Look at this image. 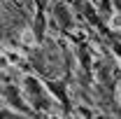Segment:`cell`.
I'll return each mask as SVG.
<instances>
[{
    "label": "cell",
    "instance_id": "6da1fadb",
    "mask_svg": "<svg viewBox=\"0 0 121 119\" xmlns=\"http://www.w3.org/2000/svg\"><path fill=\"white\" fill-rule=\"evenodd\" d=\"M21 84H23V89L28 91L30 96H40V93H42V84H40V79L33 77V75H26Z\"/></svg>",
    "mask_w": 121,
    "mask_h": 119
},
{
    "label": "cell",
    "instance_id": "7a4b0ae2",
    "mask_svg": "<svg viewBox=\"0 0 121 119\" xmlns=\"http://www.w3.org/2000/svg\"><path fill=\"white\" fill-rule=\"evenodd\" d=\"M21 45H23V47H35V45H37V40H35V33H33L30 28L21 30Z\"/></svg>",
    "mask_w": 121,
    "mask_h": 119
},
{
    "label": "cell",
    "instance_id": "3957f363",
    "mask_svg": "<svg viewBox=\"0 0 121 119\" xmlns=\"http://www.w3.org/2000/svg\"><path fill=\"white\" fill-rule=\"evenodd\" d=\"M5 54H7V59H9V63H12V68H14V65H19V63L23 61V56H21V51H16V49H7Z\"/></svg>",
    "mask_w": 121,
    "mask_h": 119
},
{
    "label": "cell",
    "instance_id": "277c9868",
    "mask_svg": "<svg viewBox=\"0 0 121 119\" xmlns=\"http://www.w3.org/2000/svg\"><path fill=\"white\" fill-rule=\"evenodd\" d=\"M109 30H121V12H114L109 16Z\"/></svg>",
    "mask_w": 121,
    "mask_h": 119
},
{
    "label": "cell",
    "instance_id": "5b68a950",
    "mask_svg": "<svg viewBox=\"0 0 121 119\" xmlns=\"http://www.w3.org/2000/svg\"><path fill=\"white\" fill-rule=\"evenodd\" d=\"M9 68H12V63H9V59H7V54L0 51V70H9Z\"/></svg>",
    "mask_w": 121,
    "mask_h": 119
},
{
    "label": "cell",
    "instance_id": "8992f818",
    "mask_svg": "<svg viewBox=\"0 0 121 119\" xmlns=\"http://www.w3.org/2000/svg\"><path fill=\"white\" fill-rule=\"evenodd\" d=\"M77 112H79V114H82V117H84V119H93V112H91L89 107H79Z\"/></svg>",
    "mask_w": 121,
    "mask_h": 119
},
{
    "label": "cell",
    "instance_id": "52a82bcc",
    "mask_svg": "<svg viewBox=\"0 0 121 119\" xmlns=\"http://www.w3.org/2000/svg\"><path fill=\"white\" fill-rule=\"evenodd\" d=\"M114 49H117V54H119V56H121V45H117V47H114Z\"/></svg>",
    "mask_w": 121,
    "mask_h": 119
},
{
    "label": "cell",
    "instance_id": "ba28073f",
    "mask_svg": "<svg viewBox=\"0 0 121 119\" xmlns=\"http://www.w3.org/2000/svg\"><path fill=\"white\" fill-rule=\"evenodd\" d=\"M47 119H58V117H56V114H47Z\"/></svg>",
    "mask_w": 121,
    "mask_h": 119
}]
</instances>
